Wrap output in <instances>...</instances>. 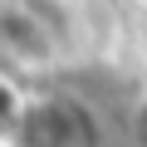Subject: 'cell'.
Instances as JSON below:
<instances>
[{
	"label": "cell",
	"instance_id": "3957f363",
	"mask_svg": "<svg viewBox=\"0 0 147 147\" xmlns=\"http://www.w3.org/2000/svg\"><path fill=\"white\" fill-rule=\"evenodd\" d=\"M132 147H147V93L132 108Z\"/></svg>",
	"mask_w": 147,
	"mask_h": 147
},
{
	"label": "cell",
	"instance_id": "277c9868",
	"mask_svg": "<svg viewBox=\"0 0 147 147\" xmlns=\"http://www.w3.org/2000/svg\"><path fill=\"white\" fill-rule=\"evenodd\" d=\"M0 147H20V142H15V137H5V142H0Z\"/></svg>",
	"mask_w": 147,
	"mask_h": 147
},
{
	"label": "cell",
	"instance_id": "7a4b0ae2",
	"mask_svg": "<svg viewBox=\"0 0 147 147\" xmlns=\"http://www.w3.org/2000/svg\"><path fill=\"white\" fill-rule=\"evenodd\" d=\"M20 108H25V98L10 88V79H0V142L15 132V118H20Z\"/></svg>",
	"mask_w": 147,
	"mask_h": 147
},
{
	"label": "cell",
	"instance_id": "6da1fadb",
	"mask_svg": "<svg viewBox=\"0 0 147 147\" xmlns=\"http://www.w3.org/2000/svg\"><path fill=\"white\" fill-rule=\"evenodd\" d=\"M10 137L20 147H103V127H98L93 108L74 93L25 98Z\"/></svg>",
	"mask_w": 147,
	"mask_h": 147
}]
</instances>
